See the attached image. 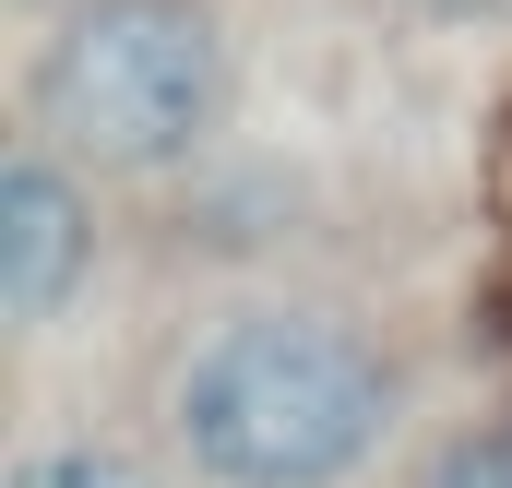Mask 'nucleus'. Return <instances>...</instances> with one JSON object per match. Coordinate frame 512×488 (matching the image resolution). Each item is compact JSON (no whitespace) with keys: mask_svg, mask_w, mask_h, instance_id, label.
Returning a JSON list of instances; mask_svg holds the SVG:
<instances>
[{"mask_svg":"<svg viewBox=\"0 0 512 488\" xmlns=\"http://www.w3.org/2000/svg\"><path fill=\"white\" fill-rule=\"evenodd\" d=\"M393 417H405V381L382 334L310 298L227 310L215 334H191V358L167 381V429L203 488H346L370 477Z\"/></svg>","mask_w":512,"mask_h":488,"instance_id":"f257e3e1","label":"nucleus"},{"mask_svg":"<svg viewBox=\"0 0 512 488\" xmlns=\"http://www.w3.org/2000/svg\"><path fill=\"white\" fill-rule=\"evenodd\" d=\"M24 120L72 167L167 179L227 120V24L203 0H60L24 72Z\"/></svg>","mask_w":512,"mask_h":488,"instance_id":"f03ea898","label":"nucleus"},{"mask_svg":"<svg viewBox=\"0 0 512 488\" xmlns=\"http://www.w3.org/2000/svg\"><path fill=\"white\" fill-rule=\"evenodd\" d=\"M84 286H96L84 167L48 155V143H12L0 155V334H48Z\"/></svg>","mask_w":512,"mask_h":488,"instance_id":"7ed1b4c3","label":"nucleus"},{"mask_svg":"<svg viewBox=\"0 0 512 488\" xmlns=\"http://www.w3.org/2000/svg\"><path fill=\"white\" fill-rule=\"evenodd\" d=\"M12 488H155L131 453H108V441H36L24 465H12Z\"/></svg>","mask_w":512,"mask_h":488,"instance_id":"20e7f679","label":"nucleus"},{"mask_svg":"<svg viewBox=\"0 0 512 488\" xmlns=\"http://www.w3.org/2000/svg\"><path fill=\"white\" fill-rule=\"evenodd\" d=\"M417 488H512V417L465 429L453 453H429V477H417Z\"/></svg>","mask_w":512,"mask_h":488,"instance_id":"39448f33","label":"nucleus"},{"mask_svg":"<svg viewBox=\"0 0 512 488\" xmlns=\"http://www.w3.org/2000/svg\"><path fill=\"white\" fill-rule=\"evenodd\" d=\"M417 12H441V24H489V12H512V0H417Z\"/></svg>","mask_w":512,"mask_h":488,"instance_id":"423d86ee","label":"nucleus"}]
</instances>
